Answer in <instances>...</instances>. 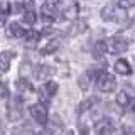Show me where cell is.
Here are the masks:
<instances>
[{
    "instance_id": "cell-11",
    "label": "cell",
    "mask_w": 135,
    "mask_h": 135,
    "mask_svg": "<svg viewBox=\"0 0 135 135\" xmlns=\"http://www.w3.org/2000/svg\"><path fill=\"white\" fill-rule=\"evenodd\" d=\"M96 74H98V73H95L93 69H90V71H86L84 74H81V76H79V81H78L79 88L86 91V90H88V86H90V83H91V79H93V81L96 79Z\"/></svg>"
},
{
    "instance_id": "cell-27",
    "label": "cell",
    "mask_w": 135,
    "mask_h": 135,
    "mask_svg": "<svg viewBox=\"0 0 135 135\" xmlns=\"http://www.w3.org/2000/svg\"><path fill=\"white\" fill-rule=\"evenodd\" d=\"M123 135H135V128H130V130H127V132Z\"/></svg>"
},
{
    "instance_id": "cell-12",
    "label": "cell",
    "mask_w": 135,
    "mask_h": 135,
    "mask_svg": "<svg viewBox=\"0 0 135 135\" xmlns=\"http://www.w3.org/2000/svg\"><path fill=\"white\" fill-rule=\"evenodd\" d=\"M22 20H24V24H27V25H34V24H36L37 15H36V12L32 10V3H25V10L22 14Z\"/></svg>"
},
{
    "instance_id": "cell-3",
    "label": "cell",
    "mask_w": 135,
    "mask_h": 135,
    "mask_svg": "<svg viewBox=\"0 0 135 135\" xmlns=\"http://www.w3.org/2000/svg\"><path fill=\"white\" fill-rule=\"evenodd\" d=\"M57 14H61L59 12V3L57 2H52V0H49V2H44L41 7V17L46 20V22H54V20H59L61 17Z\"/></svg>"
},
{
    "instance_id": "cell-28",
    "label": "cell",
    "mask_w": 135,
    "mask_h": 135,
    "mask_svg": "<svg viewBox=\"0 0 135 135\" xmlns=\"http://www.w3.org/2000/svg\"><path fill=\"white\" fill-rule=\"evenodd\" d=\"M132 112H133V115H135V105H133V108H132Z\"/></svg>"
},
{
    "instance_id": "cell-2",
    "label": "cell",
    "mask_w": 135,
    "mask_h": 135,
    "mask_svg": "<svg viewBox=\"0 0 135 135\" xmlns=\"http://www.w3.org/2000/svg\"><path fill=\"white\" fill-rule=\"evenodd\" d=\"M96 88H98L100 91L103 93H112L117 90V79L113 74L107 73V71H100L98 74H96Z\"/></svg>"
},
{
    "instance_id": "cell-19",
    "label": "cell",
    "mask_w": 135,
    "mask_h": 135,
    "mask_svg": "<svg viewBox=\"0 0 135 135\" xmlns=\"http://www.w3.org/2000/svg\"><path fill=\"white\" fill-rule=\"evenodd\" d=\"M24 39H25V42H29V44H36V42L41 39V32L36 31V29H27Z\"/></svg>"
},
{
    "instance_id": "cell-8",
    "label": "cell",
    "mask_w": 135,
    "mask_h": 135,
    "mask_svg": "<svg viewBox=\"0 0 135 135\" xmlns=\"http://www.w3.org/2000/svg\"><path fill=\"white\" fill-rule=\"evenodd\" d=\"M115 123L110 118H100L95 123V135H113Z\"/></svg>"
},
{
    "instance_id": "cell-4",
    "label": "cell",
    "mask_w": 135,
    "mask_h": 135,
    "mask_svg": "<svg viewBox=\"0 0 135 135\" xmlns=\"http://www.w3.org/2000/svg\"><path fill=\"white\" fill-rule=\"evenodd\" d=\"M24 117V107L20 98H10L7 103V118L10 122H19Z\"/></svg>"
},
{
    "instance_id": "cell-13",
    "label": "cell",
    "mask_w": 135,
    "mask_h": 135,
    "mask_svg": "<svg viewBox=\"0 0 135 135\" xmlns=\"http://www.w3.org/2000/svg\"><path fill=\"white\" fill-rule=\"evenodd\" d=\"M12 57H14V54H12L10 51H3V52H0V71H2V73H7V71H8Z\"/></svg>"
},
{
    "instance_id": "cell-21",
    "label": "cell",
    "mask_w": 135,
    "mask_h": 135,
    "mask_svg": "<svg viewBox=\"0 0 135 135\" xmlns=\"http://www.w3.org/2000/svg\"><path fill=\"white\" fill-rule=\"evenodd\" d=\"M130 101H132V100H130V96L127 95L125 91H120V93L117 95V105H118L120 108H127V107L130 105Z\"/></svg>"
},
{
    "instance_id": "cell-5",
    "label": "cell",
    "mask_w": 135,
    "mask_h": 135,
    "mask_svg": "<svg viewBox=\"0 0 135 135\" xmlns=\"http://www.w3.org/2000/svg\"><path fill=\"white\" fill-rule=\"evenodd\" d=\"M107 42V49H108V52H112V54H123L127 49H128V42H127L123 37H112V39H108V41H105Z\"/></svg>"
},
{
    "instance_id": "cell-16",
    "label": "cell",
    "mask_w": 135,
    "mask_h": 135,
    "mask_svg": "<svg viewBox=\"0 0 135 135\" xmlns=\"http://www.w3.org/2000/svg\"><path fill=\"white\" fill-rule=\"evenodd\" d=\"M51 73H52V68H51V66H46V64L36 66V69H34V76H36L37 79H44L46 76H49Z\"/></svg>"
},
{
    "instance_id": "cell-9",
    "label": "cell",
    "mask_w": 135,
    "mask_h": 135,
    "mask_svg": "<svg viewBox=\"0 0 135 135\" xmlns=\"http://www.w3.org/2000/svg\"><path fill=\"white\" fill-rule=\"evenodd\" d=\"M25 27H22V24H19V22H12V24H8V27H7V37H10V39H15V37H24L25 36Z\"/></svg>"
},
{
    "instance_id": "cell-15",
    "label": "cell",
    "mask_w": 135,
    "mask_h": 135,
    "mask_svg": "<svg viewBox=\"0 0 135 135\" xmlns=\"http://www.w3.org/2000/svg\"><path fill=\"white\" fill-rule=\"evenodd\" d=\"M105 54H108L107 42H105V41L95 42V46H93V56H95V57H103Z\"/></svg>"
},
{
    "instance_id": "cell-6",
    "label": "cell",
    "mask_w": 135,
    "mask_h": 135,
    "mask_svg": "<svg viewBox=\"0 0 135 135\" xmlns=\"http://www.w3.org/2000/svg\"><path fill=\"white\" fill-rule=\"evenodd\" d=\"M31 112V117L34 118V122H37L39 125H46L47 123V108L44 107V103H36L29 108Z\"/></svg>"
},
{
    "instance_id": "cell-26",
    "label": "cell",
    "mask_w": 135,
    "mask_h": 135,
    "mask_svg": "<svg viewBox=\"0 0 135 135\" xmlns=\"http://www.w3.org/2000/svg\"><path fill=\"white\" fill-rule=\"evenodd\" d=\"M7 95H8V90H7L5 83L0 81V98H7Z\"/></svg>"
},
{
    "instance_id": "cell-17",
    "label": "cell",
    "mask_w": 135,
    "mask_h": 135,
    "mask_svg": "<svg viewBox=\"0 0 135 135\" xmlns=\"http://www.w3.org/2000/svg\"><path fill=\"white\" fill-rule=\"evenodd\" d=\"M59 49V41H49L44 47H41V54L42 56H47V54H54Z\"/></svg>"
},
{
    "instance_id": "cell-23",
    "label": "cell",
    "mask_w": 135,
    "mask_h": 135,
    "mask_svg": "<svg viewBox=\"0 0 135 135\" xmlns=\"http://www.w3.org/2000/svg\"><path fill=\"white\" fill-rule=\"evenodd\" d=\"M17 88H19V90H22V91H25V93H32L34 91L32 83L31 81H25V79H22V78L17 81Z\"/></svg>"
},
{
    "instance_id": "cell-24",
    "label": "cell",
    "mask_w": 135,
    "mask_h": 135,
    "mask_svg": "<svg viewBox=\"0 0 135 135\" xmlns=\"http://www.w3.org/2000/svg\"><path fill=\"white\" fill-rule=\"evenodd\" d=\"M73 27L74 29H73V31H69V36H76V34L83 32L84 29H86V22H84V20H81V22H76Z\"/></svg>"
},
{
    "instance_id": "cell-25",
    "label": "cell",
    "mask_w": 135,
    "mask_h": 135,
    "mask_svg": "<svg viewBox=\"0 0 135 135\" xmlns=\"http://www.w3.org/2000/svg\"><path fill=\"white\" fill-rule=\"evenodd\" d=\"M117 5L120 8H123V10H127L130 7H135V0H120V2H117Z\"/></svg>"
},
{
    "instance_id": "cell-7",
    "label": "cell",
    "mask_w": 135,
    "mask_h": 135,
    "mask_svg": "<svg viewBox=\"0 0 135 135\" xmlns=\"http://www.w3.org/2000/svg\"><path fill=\"white\" fill-rule=\"evenodd\" d=\"M62 130H64V125H62L59 115H52L51 118H47L44 135H62Z\"/></svg>"
},
{
    "instance_id": "cell-20",
    "label": "cell",
    "mask_w": 135,
    "mask_h": 135,
    "mask_svg": "<svg viewBox=\"0 0 135 135\" xmlns=\"http://www.w3.org/2000/svg\"><path fill=\"white\" fill-rule=\"evenodd\" d=\"M42 90H44V93L49 96V98H52V96L57 93L59 86H57V83H56V81H47V83L44 84V88H42Z\"/></svg>"
},
{
    "instance_id": "cell-1",
    "label": "cell",
    "mask_w": 135,
    "mask_h": 135,
    "mask_svg": "<svg viewBox=\"0 0 135 135\" xmlns=\"http://www.w3.org/2000/svg\"><path fill=\"white\" fill-rule=\"evenodd\" d=\"M101 19L108 20V22H123L127 19V14L117 3H108V5L101 8Z\"/></svg>"
},
{
    "instance_id": "cell-10",
    "label": "cell",
    "mask_w": 135,
    "mask_h": 135,
    "mask_svg": "<svg viewBox=\"0 0 135 135\" xmlns=\"http://www.w3.org/2000/svg\"><path fill=\"white\" fill-rule=\"evenodd\" d=\"M61 19H64V20H74L76 17H78L79 14V5L76 2H71V3H68V5L64 7V10L61 12Z\"/></svg>"
},
{
    "instance_id": "cell-22",
    "label": "cell",
    "mask_w": 135,
    "mask_h": 135,
    "mask_svg": "<svg viewBox=\"0 0 135 135\" xmlns=\"http://www.w3.org/2000/svg\"><path fill=\"white\" fill-rule=\"evenodd\" d=\"M95 103H96V98H90V100L83 101V103H79V105H78V110H76V112H78V115H81V113L88 112V110H90Z\"/></svg>"
},
{
    "instance_id": "cell-14",
    "label": "cell",
    "mask_w": 135,
    "mask_h": 135,
    "mask_svg": "<svg viewBox=\"0 0 135 135\" xmlns=\"http://www.w3.org/2000/svg\"><path fill=\"white\" fill-rule=\"evenodd\" d=\"M115 71L118 74H122V76H130L132 74V68H130L128 61H125V59H118L115 62Z\"/></svg>"
},
{
    "instance_id": "cell-18",
    "label": "cell",
    "mask_w": 135,
    "mask_h": 135,
    "mask_svg": "<svg viewBox=\"0 0 135 135\" xmlns=\"http://www.w3.org/2000/svg\"><path fill=\"white\" fill-rule=\"evenodd\" d=\"M8 14H10V3L8 2H0V27L5 25Z\"/></svg>"
}]
</instances>
